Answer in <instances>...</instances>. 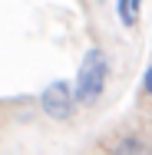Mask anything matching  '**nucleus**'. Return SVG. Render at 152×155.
Returning <instances> with one entry per match:
<instances>
[{
  "label": "nucleus",
  "mask_w": 152,
  "mask_h": 155,
  "mask_svg": "<svg viewBox=\"0 0 152 155\" xmlns=\"http://www.w3.org/2000/svg\"><path fill=\"white\" fill-rule=\"evenodd\" d=\"M142 93H146V96H152V63H149V69L142 73Z\"/></svg>",
  "instance_id": "5"
},
{
  "label": "nucleus",
  "mask_w": 152,
  "mask_h": 155,
  "mask_svg": "<svg viewBox=\"0 0 152 155\" xmlns=\"http://www.w3.org/2000/svg\"><path fill=\"white\" fill-rule=\"evenodd\" d=\"M109 73H113V63L106 56L103 46H90L83 53V63H79V73L73 79V99L76 106H96L106 86H109Z\"/></svg>",
  "instance_id": "1"
},
{
  "label": "nucleus",
  "mask_w": 152,
  "mask_h": 155,
  "mask_svg": "<svg viewBox=\"0 0 152 155\" xmlns=\"http://www.w3.org/2000/svg\"><path fill=\"white\" fill-rule=\"evenodd\" d=\"M116 3V17L126 30H132L139 23V13H142V0H113Z\"/></svg>",
  "instance_id": "4"
},
{
  "label": "nucleus",
  "mask_w": 152,
  "mask_h": 155,
  "mask_svg": "<svg viewBox=\"0 0 152 155\" xmlns=\"http://www.w3.org/2000/svg\"><path fill=\"white\" fill-rule=\"evenodd\" d=\"M106 155H152V139L142 132H119L106 142Z\"/></svg>",
  "instance_id": "3"
},
{
  "label": "nucleus",
  "mask_w": 152,
  "mask_h": 155,
  "mask_svg": "<svg viewBox=\"0 0 152 155\" xmlns=\"http://www.w3.org/2000/svg\"><path fill=\"white\" fill-rule=\"evenodd\" d=\"M40 109L46 119L53 122H69L76 116V99H73V83L66 79H53L46 83V89L40 93Z\"/></svg>",
  "instance_id": "2"
}]
</instances>
